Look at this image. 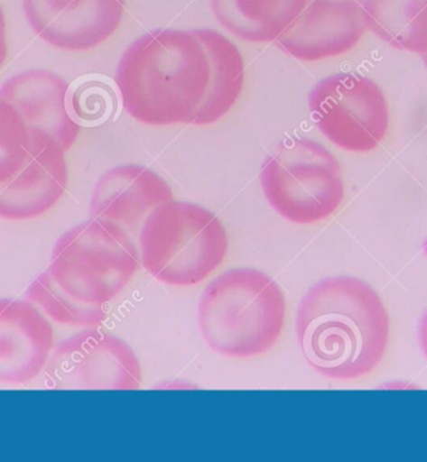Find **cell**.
I'll use <instances>...</instances> for the list:
<instances>
[{
    "label": "cell",
    "mask_w": 427,
    "mask_h": 462,
    "mask_svg": "<svg viewBox=\"0 0 427 462\" xmlns=\"http://www.w3.org/2000/svg\"><path fill=\"white\" fill-rule=\"evenodd\" d=\"M422 61H423V64H425L426 68H427V53L422 54Z\"/></svg>",
    "instance_id": "44dd1931"
},
{
    "label": "cell",
    "mask_w": 427,
    "mask_h": 462,
    "mask_svg": "<svg viewBox=\"0 0 427 462\" xmlns=\"http://www.w3.org/2000/svg\"><path fill=\"white\" fill-rule=\"evenodd\" d=\"M367 29L385 43L427 53V0H365Z\"/></svg>",
    "instance_id": "e0dca14e"
},
{
    "label": "cell",
    "mask_w": 427,
    "mask_h": 462,
    "mask_svg": "<svg viewBox=\"0 0 427 462\" xmlns=\"http://www.w3.org/2000/svg\"><path fill=\"white\" fill-rule=\"evenodd\" d=\"M211 63V86L194 125H209L227 114L243 92L246 64L237 45L213 29H195Z\"/></svg>",
    "instance_id": "2e32d148"
},
{
    "label": "cell",
    "mask_w": 427,
    "mask_h": 462,
    "mask_svg": "<svg viewBox=\"0 0 427 462\" xmlns=\"http://www.w3.org/2000/svg\"><path fill=\"white\" fill-rule=\"evenodd\" d=\"M286 300L278 282L251 268L230 269L209 282L198 320L209 346L247 359L267 353L282 337Z\"/></svg>",
    "instance_id": "277c9868"
},
{
    "label": "cell",
    "mask_w": 427,
    "mask_h": 462,
    "mask_svg": "<svg viewBox=\"0 0 427 462\" xmlns=\"http://www.w3.org/2000/svg\"><path fill=\"white\" fill-rule=\"evenodd\" d=\"M27 125L11 104L0 99V184L21 171L31 152Z\"/></svg>",
    "instance_id": "ac0fdd59"
},
{
    "label": "cell",
    "mask_w": 427,
    "mask_h": 462,
    "mask_svg": "<svg viewBox=\"0 0 427 462\" xmlns=\"http://www.w3.org/2000/svg\"><path fill=\"white\" fill-rule=\"evenodd\" d=\"M309 109L322 134L344 151H374L389 132L386 97L361 74L338 73L319 81L310 92Z\"/></svg>",
    "instance_id": "52a82bcc"
},
{
    "label": "cell",
    "mask_w": 427,
    "mask_h": 462,
    "mask_svg": "<svg viewBox=\"0 0 427 462\" xmlns=\"http://www.w3.org/2000/svg\"><path fill=\"white\" fill-rule=\"evenodd\" d=\"M125 0H23L25 16L39 37L58 49L89 51L112 37Z\"/></svg>",
    "instance_id": "30bf717a"
},
{
    "label": "cell",
    "mask_w": 427,
    "mask_h": 462,
    "mask_svg": "<svg viewBox=\"0 0 427 462\" xmlns=\"http://www.w3.org/2000/svg\"><path fill=\"white\" fill-rule=\"evenodd\" d=\"M260 183L270 207L300 226L334 216L345 198L340 162L311 139H283L264 162Z\"/></svg>",
    "instance_id": "8992f818"
},
{
    "label": "cell",
    "mask_w": 427,
    "mask_h": 462,
    "mask_svg": "<svg viewBox=\"0 0 427 462\" xmlns=\"http://www.w3.org/2000/svg\"><path fill=\"white\" fill-rule=\"evenodd\" d=\"M417 335H419V343L420 346L425 354L427 359V310L425 314L422 315V319H420L419 324V331H417Z\"/></svg>",
    "instance_id": "ffe728a7"
},
{
    "label": "cell",
    "mask_w": 427,
    "mask_h": 462,
    "mask_svg": "<svg viewBox=\"0 0 427 462\" xmlns=\"http://www.w3.org/2000/svg\"><path fill=\"white\" fill-rule=\"evenodd\" d=\"M6 57H8V45H6L5 18L0 6V68L5 64Z\"/></svg>",
    "instance_id": "d6986e66"
},
{
    "label": "cell",
    "mask_w": 427,
    "mask_h": 462,
    "mask_svg": "<svg viewBox=\"0 0 427 462\" xmlns=\"http://www.w3.org/2000/svg\"><path fill=\"white\" fill-rule=\"evenodd\" d=\"M27 162L14 177L0 184V217L29 220L58 203L68 185L65 151L55 140L31 135Z\"/></svg>",
    "instance_id": "8fae6325"
},
{
    "label": "cell",
    "mask_w": 427,
    "mask_h": 462,
    "mask_svg": "<svg viewBox=\"0 0 427 462\" xmlns=\"http://www.w3.org/2000/svg\"><path fill=\"white\" fill-rule=\"evenodd\" d=\"M218 22L241 41H276L304 9L306 0H210Z\"/></svg>",
    "instance_id": "9a60e30c"
},
{
    "label": "cell",
    "mask_w": 427,
    "mask_h": 462,
    "mask_svg": "<svg viewBox=\"0 0 427 462\" xmlns=\"http://www.w3.org/2000/svg\"><path fill=\"white\" fill-rule=\"evenodd\" d=\"M365 0H306L276 44L295 60L316 61L348 53L367 31Z\"/></svg>",
    "instance_id": "9c48e42d"
},
{
    "label": "cell",
    "mask_w": 427,
    "mask_h": 462,
    "mask_svg": "<svg viewBox=\"0 0 427 462\" xmlns=\"http://www.w3.org/2000/svg\"><path fill=\"white\" fill-rule=\"evenodd\" d=\"M296 335L312 369L329 379L357 380L373 373L386 355L389 312L364 280L331 276L302 296Z\"/></svg>",
    "instance_id": "7a4b0ae2"
},
{
    "label": "cell",
    "mask_w": 427,
    "mask_h": 462,
    "mask_svg": "<svg viewBox=\"0 0 427 462\" xmlns=\"http://www.w3.org/2000/svg\"><path fill=\"white\" fill-rule=\"evenodd\" d=\"M45 379L51 389L138 390L143 375L130 345L116 335L87 328L57 345Z\"/></svg>",
    "instance_id": "ba28073f"
},
{
    "label": "cell",
    "mask_w": 427,
    "mask_h": 462,
    "mask_svg": "<svg viewBox=\"0 0 427 462\" xmlns=\"http://www.w3.org/2000/svg\"><path fill=\"white\" fill-rule=\"evenodd\" d=\"M227 249L229 239L219 217L188 201L162 204L139 231L140 262L168 285L203 282L224 263Z\"/></svg>",
    "instance_id": "5b68a950"
},
{
    "label": "cell",
    "mask_w": 427,
    "mask_h": 462,
    "mask_svg": "<svg viewBox=\"0 0 427 462\" xmlns=\"http://www.w3.org/2000/svg\"><path fill=\"white\" fill-rule=\"evenodd\" d=\"M116 83L140 123L194 124L210 90V58L195 31L155 29L124 51Z\"/></svg>",
    "instance_id": "3957f363"
},
{
    "label": "cell",
    "mask_w": 427,
    "mask_h": 462,
    "mask_svg": "<svg viewBox=\"0 0 427 462\" xmlns=\"http://www.w3.org/2000/svg\"><path fill=\"white\" fill-rule=\"evenodd\" d=\"M53 346V327L37 305L0 299V383L34 380L47 367Z\"/></svg>",
    "instance_id": "4fadbf2b"
},
{
    "label": "cell",
    "mask_w": 427,
    "mask_h": 462,
    "mask_svg": "<svg viewBox=\"0 0 427 462\" xmlns=\"http://www.w3.org/2000/svg\"><path fill=\"white\" fill-rule=\"evenodd\" d=\"M139 262L130 234L90 217L58 239L51 265L32 280L28 299L55 323L94 328L103 323L106 305L129 284Z\"/></svg>",
    "instance_id": "6da1fadb"
},
{
    "label": "cell",
    "mask_w": 427,
    "mask_h": 462,
    "mask_svg": "<svg viewBox=\"0 0 427 462\" xmlns=\"http://www.w3.org/2000/svg\"><path fill=\"white\" fill-rule=\"evenodd\" d=\"M172 200V188L152 169L119 165L97 181L91 194L90 217L122 227L133 236L153 210Z\"/></svg>",
    "instance_id": "7c38bea8"
},
{
    "label": "cell",
    "mask_w": 427,
    "mask_h": 462,
    "mask_svg": "<svg viewBox=\"0 0 427 462\" xmlns=\"http://www.w3.org/2000/svg\"><path fill=\"white\" fill-rule=\"evenodd\" d=\"M67 81L47 70H28L3 84L0 99L11 104L31 135L55 140L70 151L80 133L79 124L68 112Z\"/></svg>",
    "instance_id": "5bb4252c"
}]
</instances>
